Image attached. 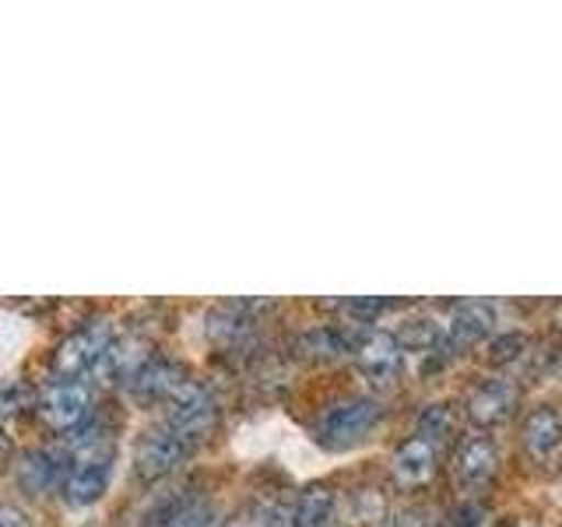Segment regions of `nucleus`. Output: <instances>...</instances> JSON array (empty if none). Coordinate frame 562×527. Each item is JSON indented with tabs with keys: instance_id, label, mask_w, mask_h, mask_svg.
<instances>
[{
	"instance_id": "obj_1",
	"label": "nucleus",
	"mask_w": 562,
	"mask_h": 527,
	"mask_svg": "<svg viewBox=\"0 0 562 527\" xmlns=\"http://www.w3.org/2000/svg\"><path fill=\"white\" fill-rule=\"evenodd\" d=\"M116 464V439L99 422H85L75 444L67 447V474H64V500L70 506H92L105 496Z\"/></svg>"
},
{
	"instance_id": "obj_2",
	"label": "nucleus",
	"mask_w": 562,
	"mask_h": 527,
	"mask_svg": "<svg viewBox=\"0 0 562 527\" xmlns=\"http://www.w3.org/2000/svg\"><path fill=\"white\" fill-rule=\"evenodd\" d=\"M380 418H383V404L376 397L356 394L334 401L313 422V439L327 450H351L380 426Z\"/></svg>"
},
{
	"instance_id": "obj_3",
	"label": "nucleus",
	"mask_w": 562,
	"mask_h": 527,
	"mask_svg": "<svg viewBox=\"0 0 562 527\" xmlns=\"http://www.w3.org/2000/svg\"><path fill=\"white\" fill-rule=\"evenodd\" d=\"M116 338V330L110 321H88L81 327H75L67 338L53 348V377L57 380H85L88 373H95L102 356L110 351Z\"/></svg>"
},
{
	"instance_id": "obj_4",
	"label": "nucleus",
	"mask_w": 562,
	"mask_h": 527,
	"mask_svg": "<svg viewBox=\"0 0 562 527\" xmlns=\"http://www.w3.org/2000/svg\"><path fill=\"white\" fill-rule=\"evenodd\" d=\"M35 412L49 429H78L92 415V386L85 380H53L35 397Z\"/></svg>"
},
{
	"instance_id": "obj_5",
	"label": "nucleus",
	"mask_w": 562,
	"mask_h": 527,
	"mask_svg": "<svg viewBox=\"0 0 562 527\" xmlns=\"http://www.w3.org/2000/svg\"><path fill=\"white\" fill-rule=\"evenodd\" d=\"M162 422L172 433H180L187 444L201 447L204 436L215 429V422H218V401H215V394L207 391V386L187 383L183 391L169 401Z\"/></svg>"
},
{
	"instance_id": "obj_6",
	"label": "nucleus",
	"mask_w": 562,
	"mask_h": 527,
	"mask_svg": "<svg viewBox=\"0 0 562 527\" xmlns=\"http://www.w3.org/2000/svg\"><path fill=\"white\" fill-rule=\"evenodd\" d=\"M198 450L193 444H187V439L180 433H172L166 422H158L155 429L145 433V439L137 444V474L140 479H162V474L176 471L187 457Z\"/></svg>"
},
{
	"instance_id": "obj_7",
	"label": "nucleus",
	"mask_w": 562,
	"mask_h": 527,
	"mask_svg": "<svg viewBox=\"0 0 562 527\" xmlns=\"http://www.w3.org/2000/svg\"><path fill=\"white\" fill-rule=\"evenodd\" d=\"M356 366L369 383H394L404 369V348L391 330H369L356 348Z\"/></svg>"
},
{
	"instance_id": "obj_8",
	"label": "nucleus",
	"mask_w": 562,
	"mask_h": 527,
	"mask_svg": "<svg viewBox=\"0 0 562 527\" xmlns=\"http://www.w3.org/2000/svg\"><path fill=\"white\" fill-rule=\"evenodd\" d=\"M499 471V450L485 433L464 436L453 453V474L464 489H485Z\"/></svg>"
},
{
	"instance_id": "obj_9",
	"label": "nucleus",
	"mask_w": 562,
	"mask_h": 527,
	"mask_svg": "<svg viewBox=\"0 0 562 527\" xmlns=\"http://www.w3.org/2000/svg\"><path fill=\"white\" fill-rule=\"evenodd\" d=\"M492 327H496V306L485 303V299H464L450 310V321L443 327L447 334V351H461L468 345H479L482 338H488Z\"/></svg>"
},
{
	"instance_id": "obj_10",
	"label": "nucleus",
	"mask_w": 562,
	"mask_h": 527,
	"mask_svg": "<svg viewBox=\"0 0 562 527\" xmlns=\"http://www.w3.org/2000/svg\"><path fill=\"white\" fill-rule=\"evenodd\" d=\"M439 471V444L426 436H408L404 444L394 450V479L404 489H422L436 479Z\"/></svg>"
},
{
	"instance_id": "obj_11",
	"label": "nucleus",
	"mask_w": 562,
	"mask_h": 527,
	"mask_svg": "<svg viewBox=\"0 0 562 527\" xmlns=\"http://www.w3.org/2000/svg\"><path fill=\"white\" fill-rule=\"evenodd\" d=\"M517 397H520V394H517V386L509 383V380H503V377H488V380H482V383L468 394V415H471L474 426H482V429L499 426V422H506L509 415H514Z\"/></svg>"
},
{
	"instance_id": "obj_12",
	"label": "nucleus",
	"mask_w": 562,
	"mask_h": 527,
	"mask_svg": "<svg viewBox=\"0 0 562 527\" xmlns=\"http://www.w3.org/2000/svg\"><path fill=\"white\" fill-rule=\"evenodd\" d=\"M127 386L137 401H172L187 386V377H183V366L151 356L145 366L137 369Z\"/></svg>"
},
{
	"instance_id": "obj_13",
	"label": "nucleus",
	"mask_w": 562,
	"mask_h": 527,
	"mask_svg": "<svg viewBox=\"0 0 562 527\" xmlns=\"http://www.w3.org/2000/svg\"><path fill=\"white\" fill-rule=\"evenodd\" d=\"M520 444L531 461H549L552 453L562 450V415L549 404L531 408L520 426Z\"/></svg>"
},
{
	"instance_id": "obj_14",
	"label": "nucleus",
	"mask_w": 562,
	"mask_h": 527,
	"mask_svg": "<svg viewBox=\"0 0 562 527\" xmlns=\"http://www.w3.org/2000/svg\"><path fill=\"white\" fill-rule=\"evenodd\" d=\"M64 474H67V450H32L22 457V468H18V485L35 496H46L53 489H64Z\"/></svg>"
},
{
	"instance_id": "obj_15",
	"label": "nucleus",
	"mask_w": 562,
	"mask_h": 527,
	"mask_svg": "<svg viewBox=\"0 0 562 527\" xmlns=\"http://www.w3.org/2000/svg\"><path fill=\"white\" fill-rule=\"evenodd\" d=\"M151 356L145 351V345H140L137 338H113V345H110V351L102 356V362H99V369H95V377L99 380H116V383H131L134 380V373L140 366H145Z\"/></svg>"
},
{
	"instance_id": "obj_16",
	"label": "nucleus",
	"mask_w": 562,
	"mask_h": 527,
	"mask_svg": "<svg viewBox=\"0 0 562 527\" xmlns=\"http://www.w3.org/2000/svg\"><path fill=\"white\" fill-rule=\"evenodd\" d=\"M334 492L327 485H310L303 496L295 500L292 509V527H330L334 524Z\"/></svg>"
},
{
	"instance_id": "obj_17",
	"label": "nucleus",
	"mask_w": 562,
	"mask_h": 527,
	"mask_svg": "<svg viewBox=\"0 0 562 527\" xmlns=\"http://www.w3.org/2000/svg\"><path fill=\"white\" fill-rule=\"evenodd\" d=\"M362 338H356L351 330H341V327H321L303 338V345L310 348V356H321V359H330V356H341L348 348H359Z\"/></svg>"
},
{
	"instance_id": "obj_18",
	"label": "nucleus",
	"mask_w": 562,
	"mask_h": 527,
	"mask_svg": "<svg viewBox=\"0 0 562 527\" xmlns=\"http://www.w3.org/2000/svg\"><path fill=\"white\" fill-rule=\"evenodd\" d=\"M162 527H222V517L211 503H183Z\"/></svg>"
},
{
	"instance_id": "obj_19",
	"label": "nucleus",
	"mask_w": 562,
	"mask_h": 527,
	"mask_svg": "<svg viewBox=\"0 0 562 527\" xmlns=\"http://www.w3.org/2000/svg\"><path fill=\"white\" fill-rule=\"evenodd\" d=\"M453 429V418H450V408L447 404H429L426 412L418 415V436H426V439H436V444H443V439L450 436Z\"/></svg>"
},
{
	"instance_id": "obj_20",
	"label": "nucleus",
	"mask_w": 562,
	"mask_h": 527,
	"mask_svg": "<svg viewBox=\"0 0 562 527\" xmlns=\"http://www.w3.org/2000/svg\"><path fill=\"white\" fill-rule=\"evenodd\" d=\"M482 520H485V506L479 503H464L450 514V527H482Z\"/></svg>"
},
{
	"instance_id": "obj_21",
	"label": "nucleus",
	"mask_w": 562,
	"mask_h": 527,
	"mask_svg": "<svg viewBox=\"0 0 562 527\" xmlns=\"http://www.w3.org/2000/svg\"><path fill=\"white\" fill-rule=\"evenodd\" d=\"M386 306H391L386 299H348V303H345L348 313H362V316H376V313H383Z\"/></svg>"
},
{
	"instance_id": "obj_22",
	"label": "nucleus",
	"mask_w": 562,
	"mask_h": 527,
	"mask_svg": "<svg viewBox=\"0 0 562 527\" xmlns=\"http://www.w3.org/2000/svg\"><path fill=\"white\" fill-rule=\"evenodd\" d=\"M0 527H32L25 509H18L11 503H0Z\"/></svg>"
},
{
	"instance_id": "obj_23",
	"label": "nucleus",
	"mask_w": 562,
	"mask_h": 527,
	"mask_svg": "<svg viewBox=\"0 0 562 527\" xmlns=\"http://www.w3.org/2000/svg\"><path fill=\"white\" fill-rule=\"evenodd\" d=\"M8 461H11V436L4 426H0V471L8 468Z\"/></svg>"
},
{
	"instance_id": "obj_24",
	"label": "nucleus",
	"mask_w": 562,
	"mask_h": 527,
	"mask_svg": "<svg viewBox=\"0 0 562 527\" xmlns=\"http://www.w3.org/2000/svg\"><path fill=\"white\" fill-rule=\"evenodd\" d=\"M394 527H422V524H418V514H415V509H408V514H401V517L394 520Z\"/></svg>"
},
{
	"instance_id": "obj_25",
	"label": "nucleus",
	"mask_w": 562,
	"mask_h": 527,
	"mask_svg": "<svg viewBox=\"0 0 562 527\" xmlns=\"http://www.w3.org/2000/svg\"><path fill=\"white\" fill-rule=\"evenodd\" d=\"M555 321L562 324V299H559V303H555Z\"/></svg>"
}]
</instances>
